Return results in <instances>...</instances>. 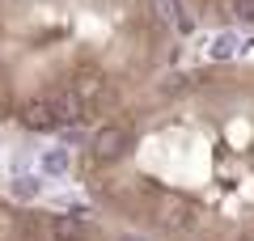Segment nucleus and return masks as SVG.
<instances>
[{"mask_svg":"<svg viewBox=\"0 0 254 241\" xmlns=\"http://www.w3.org/2000/svg\"><path fill=\"white\" fill-rule=\"evenodd\" d=\"M0 241H148V237H140V233L106 237L98 224L81 220V216L0 199Z\"/></svg>","mask_w":254,"mask_h":241,"instance_id":"nucleus-2","label":"nucleus"},{"mask_svg":"<svg viewBox=\"0 0 254 241\" xmlns=\"http://www.w3.org/2000/svg\"><path fill=\"white\" fill-rule=\"evenodd\" d=\"M170 0H0V123L76 135L127 110L170 47Z\"/></svg>","mask_w":254,"mask_h":241,"instance_id":"nucleus-1","label":"nucleus"},{"mask_svg":"<svg viewBox=\"0 0 254 241\" xmlns=\"http://www.w3.org/2000/svg\"><path fill=\"white\" fill-rule=\"evenodd\" d=\"M229 17L237 26H254V0H229Z\"/></svg>","mask_w":254,"mask_h":241,"instance_id":"nucleus-3","label":"nucleus"},{"mask_svg":"<svg viewBox=\"0 0 254 241\" xmlns=\"http://www.w3.org/2000/svg\"><path fill=\"white\" fill-rule=\"evenodd\" d=\"M233 51H237V38H233V34H220V43H216V51H212V60L225 63V60H233Z\"/></svg>","mask_w":254,"mask_h":241,"instance_id":"nucleus-4","label":"nucleus"}]
</instances>
